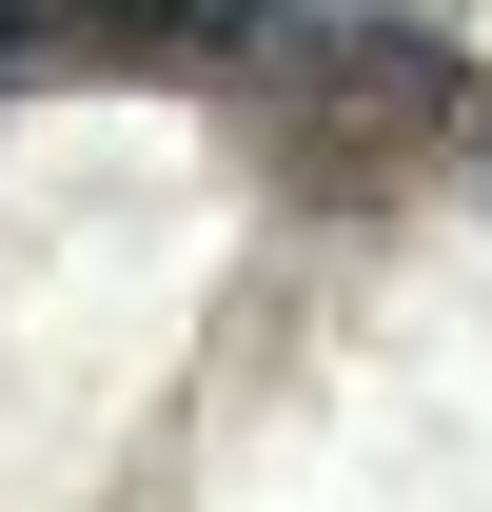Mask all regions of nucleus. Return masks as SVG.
<instances>
[{"mask_svg":"<svg viewBox=\"0 0 492 512\" xmlns=\"http://www.w3.org/2000/svg\"><path fill=\"white\" fill-rule=\"evenodd\" d=\"M237 119H256V158L296 197H394V178H433L492 99H473V60H453L433 20H394V0H296L276 60L237 79Z\"/></svg>","mask_w":492,"mask_h":512,"instance_id":"obj_1","label":"nucleus"},{"mask_svg":"<svg viewBox=\"0 0 492 512\" xmlns=\"http://www.w3.org/2000/svg\"><path fill=\"white\" fill-rule=\"evenodd\" d=\"M296 0H40V79H217L237 99L276 60Z\"/></svg>","mask_w":492,"mask_h":512,"instance_id":"obj_2","label":"nucleus"},{"mask_svg":"<svg viewBox=\"0 0 492 512\" xmlns=\"http://www.w3.org/2000/svg\"><path fill=\"white\" fill-rule=\"evenodd\" d=\"M0 79H40V0H0Z\"/></svg>","mask_w":492,"mask_h":512,"instance_id":"obj_3","label":"nucleus"},{"mask_svg":"<svg viewBox=\"0 0 492 512\" xmlns=\"http://www.w3.org/2000/svg\"><path fill=\"white\" fill-rule=\"evenodd\" d=\"M473 197H492V119H473Z\"/></svg>","mask_w":492,"mask_h":512,"instance_id":"obj_4","label":"nucleus"}]
</instances>
